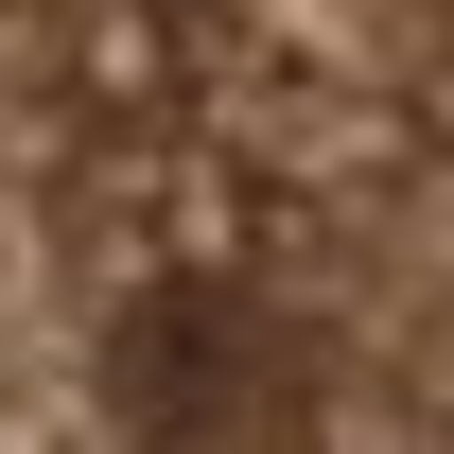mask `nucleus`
I'll return each mask as SVG.
<instances>
[{
	"label": "nucleus",
	"instance_id": "f257e3e1",
	"mask_svg": "<svg viewBox=\"0 0 454 454\" xmlns=\"http://www.w3.org/2000/svg\"><path fill=\"white\" fill-rule=\"evenodd\" d=\"M0 454H454V0H0Z\"/></svg>",
	"mask_w": 454,
	"mask_h": 454
}]
</instances>
